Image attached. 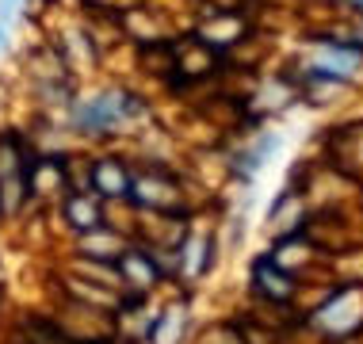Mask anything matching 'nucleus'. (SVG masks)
<instances>
[{"label":"nucleus","instance_id":"obj_1","mask_svg":"<svg viewBox=\"0 0 363 344\" xmlns=\"http://www.w3.org/2000/svg\"><path fill=\"white\" fill-rule=\"evenodd\" d=\"M142 104L126 92H104V96H92V100H77L73 104V126L77 131H88V134H100V131H111V126L126 123L130 115H138Z\"/></svg>","mask_w":363,"mask_h":344},{"label":"nucleus","instance_id":"obj_2","mask_svg":"<svg viewBox=\"0 0 363 344\" xmlns=\"http://www.w3.org/2000/svg\"><path fill=\"white\" fill-rule=\"evenodd\" d=\"M313 321H318V329L333 333V337H345V333H352L363 321V291H356V287L337 291L325 306L318 310V318H313Z\"/></svg>","mask_w":363,"mask_h":344},{"label":"nucleus","instance_id":"obj_3","mask_svg":"<svg viewBox=\"0 0 363 344\" xmlns=\"http://www.w3.org/2000/svg\"><path fill=\"white\" fill-rule=\"evenodd\" d=\"M313 57H318V73L337 77V81H348L359 69V50H348L340 43H318L313 46Z\"/></svg>","mask_w":363,"mask_h":344},{"label":"nucleus","instance_id":"obj_4","mask_svg":"<svg viewBox=\"0 0 363 344\" xmlns=\"http://www.w3.org/2000/svg\"><path fill=\"white\" fill-rule=\"evenodd\" d=\"M92 188L100 195H111V199H123L126 192H130V176L119 161H111V157H104V161L92 165Z\"/></svg>","mask_w":363,"mask_h":344},{"label":"nucleus","instance_id":"obj_5","mask_svg":"<svg viewBox=\"0 0 363 344\" xmlns=\"http://www.w3.org/2000/svg\"><path fill=\"white\" fill-rule=\"evenodd\" d=\"M184 329H188V310H184L180 302H176V306H169V310L161 314V318L153 321L150 340H153V344H180Z\"/></svg>","mask_w":363,"mask_h":344},{"label":"nucleus","instance_id":"obj_6","mask_svg":"<svg viewBox=\"0 0 363 344\" xmlns=\"http://www.w3.org/2000/svg\"><path fill=\"white\" fill-rule=\"evenodd\" d=\"M65 222L73 226V230H100V206H96V199H88V195H73L69 203H65Z\"/></svg>","mask_w":363,"mask_h":344},{"label":"nucleus","instance_id":"obj_7","mask_svg":"<svg viewBox=\"0 0 363 344\" xmlns=\"http://www.w3.org/2000/svg\"><path fill=\"white\" fill-rule=\"evenodd\" d=\"M257 287L268 294V299H291V291H294V283H291V275L287 272H279L272 260H260L257 264Z\"/></svg>","mask_w":363,"mask_h":344},{"label":"nucleus","instance_id":"obj_8","mask_svg":"<svg viewBox=\"0 0 363 344\" xmlns=\"http://www.w3.org/2000/svg\"><path fill=\"white\" fill-rule=\"evenodd\" d=\"M123 272L130 275V279H138V287H150V283H157V268L153 260L145 257V253H123Z\"/></svg>","mask_w":363,"mask_h":344},{"label":"nucleus","instance_id":"obj_9","mask_svg":"<svg viewBox=\"0 0 363 344\" xmlns=\"http://www.w3.org/2000/svg\"><path fill=\"white\" fill-rule=\"evenodd\" d=\"M272 150H276V138H260V142L252 145V150L238 153V161H233V165H238V169H241L245 176H252L264 161H268V153H272Z\"/></svg>","mask_w":363,"mask_h":344},{"label":"nucleus","instance_id":"obj_10","mask_svg":"<svg viewBox=\"0 0 363 344\" xmlns=\"http://www.w3.org/2000/svg\"><path fill=\"white\" fill-rule=\"evenodd\" d=\"M207 253H211V241L191 238L188 245H184V272H188V275H199L203 268H207Z\"/></svg>","mask_w":363,"mask_h":344},{"label":"nucleus","instance_id":"obj_11","mask_svg":"<svg viewBox=\"0 0 363 344\" xmlns=\"http://www.w3.org/2000/svg\"><path fill=\"white\" fill-rule=\"evenodd\" d=\"M16 8H19V0H0V23H12V16H16Z\"/></svg>","mask_w":363,"mask_h":344},{"label":"nucleus","instance_id":"obj_12","mask_svg":"<svg viewBox=\"0 0 363 344\" xmlns=\"http://www.w3.org/2000/svg\"><path fill=\"white\" fill-rule=\"evenodd\" d=\"M4 46H8V27L0 23V50H4Z\"/></svg>","mask_w":363,"mask_h":344},{"label":"nucleus","instance_id":"obj_13","mask_svg":"<svg viewBox=\"0 0 363 344\" xmlns=\"http://www.w3.org/2000/svg\"><path fill=\"white\" fill-rule=\"evenodd\" d=\"M0 214H4V206H0Z\"/></svg>","mask_w":363,"mask_h":344}]
</instances>
